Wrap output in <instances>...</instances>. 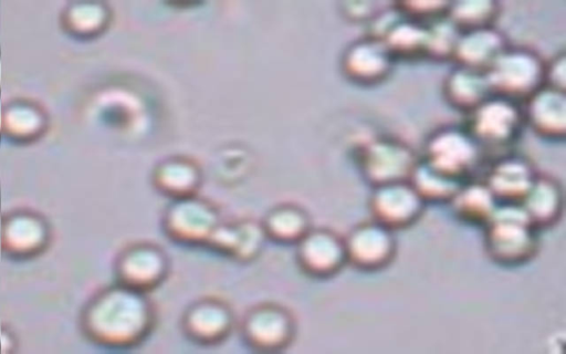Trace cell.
Listing matches in <instances>:
<instances>
[{"label":"cell","instance_id":"obj_11","mask_svg":"<svg viewBox=\"0 0 566 354\" xmlns=\"http://www.w3.org/2000/svg\"><path fill=\"white\" fill-rule=\"evenodd\" d=\"M235 325L234 310L228 301L216 295H203L191 301L180 317L182 334L201 346L221 344Z\"/></svg>","mask_w":566,"mask_h":354},{"label":"cell","instance_id":"obj_33","mask_svg":"<svg viewBox=\"0 0 566 354\" xmlns=\"http://www.w3.org/2000/svg\"><path fill=\"white\" fill-rule=\"evenodd\" d=\"M376 2L370 1H349L343 3L344 15L352 21H370L377 18L381 12L377 11Z\"/></svg>","mask_w":566,"mask_h":354},{"label":"cell","instance_id":"obj_12","mask_svg":"<svg viewBox=\"0 0 566 354\" xmlns=\"http://www.w3.org/2000/svg\"><path fill=\"white\" fill-rule=\"evenodd\" d=\"M344 240L348 264L361 271L381 270L397 253L395 231L373 218L355 225Z\"/></svg>","mask_w":566,"mask_h":354},{"label":"cell","instance_id":"obj_19","mask_svg":"<svg viewBox=\"0 0 566 354\" xmlns=\"http://www.w3.org/2000/svg\"><path fill=\"white\" fill-rule=\"evenodd\" d=\"M537 174L527 158L505 155L491 165L484 181L499 202H520Z\"/></svg>","mask_w":566,"mask_h":354},{"label":"cell","instance_id":"obj_17","mask_svg":"<svg viewBox=\"0 0 566 354\" xmlns=\"http://www.w3.org/2000/svg\"><path fill=\"white\" fill-rule=\"evenodd\" d=\"M266 237L261 222L253 219L222 221L208 249L239 263H249L260 257Z\"/></svg>","mask_w":566,"mask_h":354},{"label":"cell","instance_id":"obj_22","mask_svg":"<svg viewBox=\"0 0 566 354\" xmlns=\"http://www.w3.org/2000/svg\"><path fill=\"white\" fill-rule=\"evenodd\" d=\"M509 46L495 25L461 31L453 59L457 64L486 71Z\"/></svg>","mask_w":566,"mask_h":354},{"label":"cell","instance_id":"obj_34","mask_svg":"<svg viewBox=\"0 0 566 354\" xmlns=\"http://www.w3.org/2000/svg\"><path fill=\"white\" fill-rule=\"evenodd\" d=\"M3 106H4V102L2 101V97H1V91H0V138L2 137V116H3Z\"/></svg>","mask_w":566,"mask_h":354},{"label":"cell","instance_id":"obj_26","mask_svg":"<svg viewBox=\"0 0 566 354\" xmlns=\"http://www.w3.org/2000/svg\"><path fill=\"white\" fill-rule=\"evenodd\" d=\"M452 214L462 222L484 227L499 201L484 180H465L449 202Z\"/></svg>","mask_w":566,"mask_h":354},{"label":"cell","instance_id":"obj_30","mask_svg":"<svg viewBox=\"0 0 566 354\" xmlns=\"http://www.w3.org/2000/svg\"><path fill=\"white\" fill-rule=\"evenodd\" d=\"M427 24L426 59L452 60L461 30L446 15Z\"/></svg>","mask_w":566,"mask_h":354},{"label":"cell","instance_id":"obj_32","mask_svg":"<svg viewBox=\"0 0 566 354\" xmlns=\"http://www.w3.org/2000/svg\"><path fill=\"white\" fill-rule=\"evenodd\" d=\"M544 84L565 91L566 87V56L565 52L556 53L545 62Z\"/></svg>","mask_w":566,"mask_h":354},{"label":"cell","instance_id":"obj_35","mask_svg":"<svg viewBox=\"0 0 566 354\" xmlns=\"http://www.w3.org/2000/svg\"><path fill=\"white\" fill-rule=\"evenodd\" d=\"M1 80H2V72H1V54H0V91H1Z\"/></svg>","mask_w":566,"mask_h":354},{"label":"cell","instance_id":"obj_4","mask_svg":"<svg viewBox=\"0 0 566 354\" xmlns=\"http://www.w3.org/2000/svg\"><path fill=\"white\" fill-rule=\"evenodd\" d=\"M483 148L468 128L444 125L426 139L423 156L428 164L460 180H468L480 166Z\"/></svg>","mask_w":566,"mask_h":354},{"label":"cell","instance_id":"obj_7","mask_svg":"<svg viewBox=\"0 0 566 354\" xmlns=\"http://www.w3.org/2000/svg\"><path fill=\"white\" fill-rule=\"evenodd\" d=\"M222 221L216 205L195 195L171 201L163 215V229L179 244L208 248Z\"/></svg>","mask_w":566,"mask_h":354},{"label":"cell","instance_id":"obj_23","mask_svg":"<svg viewBox=\"0 0 566 354\" xmlns=\"http://www.w3.org/2000/svg\"><path fill=\"white\" fill-rule=\"evenodd\" d=\"M530 221L539 230L554 226L564 209V195L559 181L546 174H537L520 201Z\"/></svg>","mask_w":566,"mask_h":354},{"label":"cell","instance_id":"obj_27","mask_svg":"<svg viewBox=\"0 0 566 354\" xmlns=\"http://www.w3.org/2000/svg\"><path fill=\"white\" fill-rule=\"evenodd\" d=\"M380 38L384 40L395 60L426 59L427 24L403 17L399 13L390 20Z\"/></svg>","mask_w":566,"mask_h":354},{"label":"cell","instance_id":"obj_21","mask_svg":"<svg viewBox=\"0 0 566 354\" xmlns=\"http://www.w3.org/2000/svg\"><path fill=\"white\" fill-rule=\"evenodd\" d=\"M442 94L451 107L470 113L492 96L493 90L486 71L455 64L443 79Z\"/></svg>","mask_w":566,"mask_h":354},{"label":"cell","instance_id":"obj_16","mask_svg":"<svg viewBox=\"0 0 566 354\" xmlns=\"http://www.w3.org/2000/svg\"><path fill=\"white\" fill-rule=\"evenodd\" d=\"M523 115L538 136L558 140L566 135V91L542 85L524 102Z\"/></svg>","mask_w":566,"mask_h":354},{"label":"cell","instance_id":"obj_28","mask_svg":"<svg viewBox=\"0 0 566 354\" xmlns=\"http://www.w3.org/2000/svg\"><path fill=\"white\" fill-rule=\"evenodd\" d=\"M409 181L426 204H449L464 183L434 168L422 158H419Z\"/></svg>","mask_w":566,"mask_h":354},{"label":"cell","instance_id":"obj_15","mask_svg":"<svg viewBox=\"0 0 566 354\" xmlns=\"http://www.w3.org/2000/svg\"><path fill=\"white\" fill-rule=\"evenodd\" d=\"M395 61L384 40L368 34L345 48L340 56V70L355 84L376 85L391 74Z\"/></svg>","mask_w":566,"mask_h":354},{"label":"cell","instance_id":"obj_29","mask_svg":"<svg viewBox=\"0 0 566 354\" xmlns=\"http://www.w3.org/2000/svg\"><path fill=\"white\" fill-rule=\"evenodd\" d=\"M501 7L493 0L450 1L447 17L461 30L494 25Z\"/></svg>","mask_w":566,"mask_h":354},{"label":"cell","instance_id":"obj_20","mask_svg":"<svg viewBox=\"0 0 566 354\" xmlns=\"http://www.w3.org/2000/svg\"><path fill=\"white\" fill-rule=\"evenodd\" d=\"M50 125L46 110L36 101L17 97L4 102L2 136L15 144H30L45 135Z\"/></svg>","mask_w":566,"mask_h":354},{"label":"cell","instance_id":"obj_9","mask_svg":"<svg viewBox=\"0 0 566 354\" xmlns=\"http://www.w3.org/2000/svg\"><path fill=\"white\" fill-rule=\"evenodd\" d=\"M419 157L405 140L380 136L365 143L358 153V167L371 187L409 180Z\"/></svg>","mask_w":566,"mask_h":354},{"label":"cell","instance_id":"obj_8","mask_svg":"<svg viewBox=\"0 0 566 354\" xmlns=\"http://www.w3.org/2000/svg\"><path fill=\"white\" fill-rule=\"evenodd\" d=\"M113 271L116 282L149 294L168 278L170 258L158 243L135 241L117 253Z\"/></svg>","mask_w":566,"mask_h":354},{"label":"cell","instance_id":"obj_18","mask_svg":"<svg viewBox=\"0 0 566 354\" xmlns=\"http://www.w3.org/2000/svg\"><path fill=\"white\" fill-rule=\"evenodd\" d=\"M151 185L171 200L198 195L202 185V170L193 158L170 155L160 159L151 170Z\"/></svg>","mask_w":566,"mask_h":354},{"label":"cell","instance_id":"obj_3","mask_svg":"<svg viewBox=\"0 0 566 354\" xmlns=\"http://www.w3.org/2000/svg\"><path fill=\"white\" fill-rule=\"evenodd\" d=\"M239 331L243 343L259 353H277L287 348L297 334V320L285 305L263 301L243 314Z\"/></svg>","mask_w":566,"mask_h":354},{"label":"cell","instance_id":"obj_25","mask_svg":"<svg viewBox=\"0 0 566 354\" xmlns=\"http://www.w3.org/2000/svg\"><path fill=\"white\" fill-rule=\"evenodd\" d=\"M260 222L266 240L280 244H296L313 227L308 211L295 202L273 206Z\"/></svg>","mask_w":566,"mask_h":354},{"label":"cell","instance_id":"obj_31","mask_svg":"<svg viewBox=\"0 0 566 354\" xmlns=\"http://www.w3.org/2000/svg\"><path fill=\"white\" fill-rule=\"evenodd\" d=\"M450 1H400L395 2L396 10L403 17L429 23L447 14Z\"/></svg>","mask_w":566,"mask_h":354},{"label":"cell","instance_id":"obj_10","mask_svg":"<svg viewBox=\"0 0 566 354\" xmlns=\"http://www.w3.org/2000/svg\"><path fill=\"white\" fill-rule=\"evenodd\" d=\"M52 241V228L40 212L29 208L8 211L0 225V250L9 259L30 260L42 254Z\"/></svg>","mask_w":566,"mask_h":354},{"label":"cell","instance_id":"obj_13","mask_svg":"<svg viewBox=\"0 0 566 354\" xmlns=\"http://www.w3.org/2000/svg\"><path fill=\"white\" fill-rule=\"evenodd\" d=\"M298 268L314 279H328L348 264L344 237L326 227H312L295 244Z\"/></svg>","mask_w":566,"mask_h":354},{"label":"cell","instance_id":"obj_24","mask_svg":"<svg viewBox=\"0 0 566 354\" xmlns=\"http://www.w3.org/2000/svg\"><path fill=\"white\" fill-rule=\"evenodd\" d=\"M112 20V9L102 1H70L60 13V24L64 32L81 40L99 37L108 29Z\"/></svg>","mask_w":566,"mask_h":354},{"label":"cell","instance_id":"obj_5","mask_svg":"<svg viewBox=\"0 0 566 354\" xmlns=\"http://www.w3.org/2000/svg\"><path fill=\"white\" fill-rule=\"evenodd\" d=\"M544 67L534 50L509 45L486 72L493 94L521 103L544 85Z\"/></svg>","mask_w":566,"mask_h":354},{"label":"cell","instance_id":"obj_1","mask_svg":"<svg viewBox=\"0 0 566 354\" xmlns=\"http://www.w3.org/2000/svg\"><path fill=\"white\" fill-rule=\"evenodd\" d=\"M156 319L148 293L115 281L86 301L80 314V329L98 347L127 350L140 345L151 334Z\"/></svg>","mask_w":566,"mask_h":354},{"label":"cell","instance_id":"obj_2","mask_svg":"<svg viewBox=\"0 0 566 354\" xmlns=\"http://www.w3.org/2000/svg\"><path fill=\"white\" fill-rule=\"evenodd\" d=\"M483 228L484 250L494 263L502 267L523 266L539 250L538 229L520 202H499Z\"/></svg>","mask_w":566,"mask_h":354},{"label":"cell","instance_id":"obj_6","mask_svg":"<svg viewBox=\"0 0 566 354\" xmlns=\"http://www.w3.org/2000/svg\"><path fill=\"white\" fill-rule=\"evenodd\" d=\"M467 128L483 149H502L520 137L525 125L518 102L493 94L468 113Z\"/></svg>","mask_w":566,"mask_h":354},{"label":"cell","instance_id":"obj_14","mask_svg":"<svg viewBox=\"0 0 566 354\" xmlns=\"http://www.w3.org/2000/svg\"><path fill=\"white\" fill-rule=\"evenodd\" d=\"M371 218L392 229H403L417 222L424 212L426 201L409 180L371 187Z\"/></svg>","mask_w":566,"mask_h":354}]
</instances>
